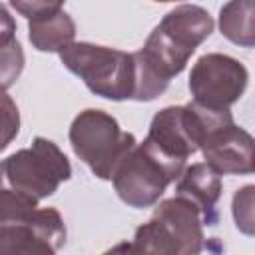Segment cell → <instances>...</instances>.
<instances>
[{
  "mask_svg": "<svg viewBox=\"0 0 255 255\" xmlns=\"http://www.w3.org/2000/svg\"><path fill=\"white\" fill-rule=\"evenodd\" d=\"M215 28L209 12L195 4H181L169 10L151 30L141 50L133 52V94L131 100L151 102L161 96L171 78L179 76L193 52Z\"/></svg>",
  "mask_w": 255,
  "mask_h": 255,
  "instance_id": "obj_1",
  "label": "cell"
},
{
  "mask_svg": "<svg viewBox=\"0 0 255 255\" xmlns=\"http://www.w3.org/2000/svg\"><path fill=\"white\" fill-rule=\"evenodd\" d=\"M203 217L185 197L173 195L157 203L151 219L133 233L128 251L195 255L203 249Z\"/></svg>",
  "mask_w": 255,
  "mask_h": 255,
  "instance_id": "obj_2",
  "label": "cell"
},
{
  "mask_svg": "<svg viewBox=\"0 0 255 255\" xmlns=\"http://www.w3.org/2000/svg\"><path fill=\"white\" fill-rule=\"evenodd\" d=\"M60 62L76 74L92 94L106 100H131L133 56L110 46L72 42L60 52Z\"/></svg>",
  "mask_w": 255,
  "mask_h": 255,
  "instance_id": "obj_3",
  "label": "cell"
},
{
  "mask_svg": "<svg viewBox=\"0 0 255 255\" xmlns=\"http://www.w3.org/2000/svg\"><path fill=\"white\" fill-rule=\"evenodd\" d=\"M185 163L161 155L143 139L118 161L110 179L124 203L145 209L159 201L167 185L177 179Z\"/></svg>",
  "mask_w": 255,
  "mask_h": 255,
  "instance_id": "obj_4",
  "label": "cell"
},
{
  "mask_svg": "<svg viewBox=\"0 0 255 255\" xmlns=\"http://www.w3.org/2000/svg\"><path fill=\"white\" fill-rule=\"evenodd\" d=\"M68 137L74 153L100 179H110L118 161L137 143L133 133L124 131L114 116L94 108L74 118Z\"/></svg>",
  "mask_w": 255,
  "mask_h": 255,
  "instance_id": "obj_5",
  "label": "cell"
},
{
  "mask_svg": "<svg viewBox=\"0 0 255 255\" xmlns=\"http://www.w3.org/2000/svg\"><path fill=\"white\" fill-rule=\"evenodd\" d=\"M70 175L68 157L46 137H34L30 147L18 149L0 161V185L28 193L38 201L54 195Z\"/></svg>",
  "mask_w": 255,
  "mask_h": 255,
  "instance_id": "obj_6",
  "label": "cell"
},
{
  "mask_svg": "<svg viewBox=\"0 0 255 255\" xmlns=\"http://www.w3.org/2000/svg\"><path fill=\"white\" fill-rule=\"evenodd\" d=\"M199 106V104H197ZM201 108L203 135L199 149L205 163L219 175L253 173V137L233 122L229 110Z\"/></svg>",
  "mask_w": 255,
  "mask_h": 255,
  "instance_id": "obj_7",
  "label": "cell"
},
{
  "mask_svg": "<svg viewBox=\"0 0 255 255\" xmlns=\"http://www.w3.org/2000/svg\"><path fill=\"white\" fill-rule=\"evenodd\" d=\"M247 82L249 72L239 60L211 52L193 64L187 86L191 102L209 110H229L243 96Z\"/></svg>",
  "mask_w": 255,
  "mask_h": 255,
  "instance_id": "obj_8",
  "label": "cell"
},
{
  "mask_svg": "<svg viewBox=\"0 0 255 255\" xmlns=\"http://www.w3.org/2000/svg\"><path fill=\"white\" fill-rule=\"evenodd\" d=\"M203 135V116L195 102L185 106H167L159 110L145 135V141L161 155L185 163L199 149Z\"/></svg>",
  "mask_w": 255,
  "mask_h": 255,
  "instance_id": "obj_9",
  "label": "cell"
},
{
  "mask_svg": "<svg viewBox=\"0 0 255 255\" xmlns=\"http://www.w3.org/2000/svg\"><path fill=\"white\" fill-rule=\"evenodd\" d=\"M64 243L66 225L54 207H36L28 217L0 225V253L52 255Z\"/></svg>",
  "mask_w": 255,
  "mask_h": 255,
  "instance_id": "obj_10",
  "label": "cell"
},
{
  "mask_svg": "<svg viewBox=\"0 0 255 255\" xmlns=\"http://www.w3.org/2000/svg\"><path fill=\"white\" fill-rule=\"evenodd\" d=\"M175 195L189 199L201 213L205 225L217 223V201L221 197V175L205 161L191 163L181 169L175 179Z\"/></svg>",
  "mask_w": 255,
  "mask_h": 255,
  "instance_id": "obj_11",
  "label": "cell"
},
{
  "mask_svg": "<svg viewBox=\"0 0 255 255\" xmlns=\"http://www.w3.org/2000/svg\"><path fill=\"white\" fill-rule=\"evenodd\" d=\"M28 38L38 52H60L76 38V24L64 10L28 20Z\"/></svg>",
  "mask_w": 255,
  "mask_h": 255,
  "instance_id": "obj_12",
  "label": "cell"
},
{
  "mask_svg": "<svg viewBox=\"0 0 255 255\" xmlns=\"http://www.w3.org/2000/svg\"><path fill=\"white\" fill-rule=\"evenodd\" d=\"M221 34L243 48L255 46V4L253 0H229L219 10Z\"/></svg>",
  "mask_w": 255,
  "mask_h": 255,
  "instance_id": "obj_13",
  "label": "cell"
},
{
  "mask_svg": "<svg viewBox=\"0 0 255 255\" xmlns=\"http://www.w3.org/2000/svg\"><path fill=\"white\" fill-rule=\"evenodd\" d=\"M24 50L16 36L0 38V92H6L16 84L24 70Z\"/></svg>",
  "mask_w": 255,
  "mask_h": 255,
  "instance_id": "obj_14",
  "label": "cell"
},
{
  "mask_svg": "<svg viewBox=\"0 0 255 255\" xmlns=\"http://www.w3.org/2000/svg\"><path fill=\"white\" fill-rule=\"evenodd\" d=\"M38 203L40 201L28 193L0 185V225L28 217L38 207Z\"/></svg>",
  "mask_w": 255,
  "mask_h": 255,
  "instance_id": "obj_15",
  "label": "cell"
},
{
  "mask_svg": "<svg viewBox=\"0 0 255 255\" xmlns=\"http://www.w3.org/2000/svg\"><path fill=\"white\" fill-rule=\"evenodd\" d=\"M253 205H255V185H245V187L235 191V195H233V219H235L237 229L245 235L255 233Z\"/></svg>",
  "mask_w": 255,
  "mask_h": 255,
  "instance_id": "obj_16",
  "label": "cell"
},
{
  "mask_svg": "<svg viewBox=\"0 0 255 255\" xmlns=\"http://www.w3.org/2000/svg\"><path fill=\"white\" fill-rule=\"evenodd\" d=\"M20 131V112L16 102L0 92V151H4Z\"/></svg>",
  "mask_w": 255,
  "mask_h": 255,
  "instance_id": "obj_17",
  "label": "cell"
},
{
  "mask_svg": "<svg viewBox=\"0 0 255 255\" xmlns=\"http://www.w3.org/2000/svg\"><path fill=\"white\" fill-rule=\"evenodd\" d=\"M64 2L66 0H10L12 8L18 14H22L24 18H28V20L62 10Z\"/></svg>",
  "mask_w": 255,
  "mask_h": 255,
  "instance_id": "obj_18",
  "label": "cell"
},
{
  "mask_svg": "<svg viewBox=\"0 0 255 255\" xmlns=\"http://www.w3.org/2000/svg\"><path fill=\"white\" fill-rule=\"evenodd\" d=\"M155 2H179V0H155Z\"/></svg>",
  "mask_w": 255,
  "mask_h": 255,
  "instance_id": "obj_19",
  "label": "cell"
}]
</instances>
